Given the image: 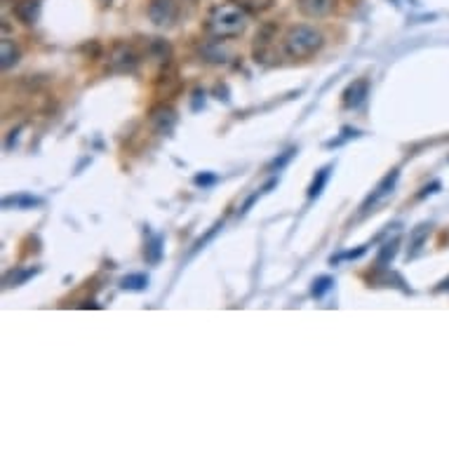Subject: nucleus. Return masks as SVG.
Masks as SVG:
<instances>
[{"instance_id":"obj_21","label":"nucleus","mask_w":449,"mask_h":449,"mask_svg":"<svg viewBox=\"0 0 449 449\" xmlns=\"http://www.w3.org/2000/svg\"><path fill=\"white\" fill-rule=\"evenodd\" d=\"M196 182L198 184H210V182H214V177H198Z\"/></svg>"},{"instance_id":"obj_15","label":"nucleus","mask_w":449,"mask_h":449,"mask_svg":"<svg viewBox=\"0 0 449 449\" xmlns=\"http://www.w3.org/2000/svg\"><path fill=\"white\" fill-rule=\"evenodd\" d=\"M398 238L395 240H391V243H386L384 247H381V252H379V257H377V264L379 266H384V264H388V261H393V257H395V252H398Z\"/></svg>"},{"instance_id":"obj_17","label":"nucleus","mask_w":449,"mask_h":449,"mask_svg":"<svg viewBox=\"0 0 449 449\" xmlns=\"http://www.w3.org/2000/svg\"><path fill=\"white\" fill-rule=\"evenodd\" d=\"M5 207H10V205H19V207H33V205H40V200L38 198H31V196H17V198H8L3 203Z\"/></svg>"},{"instance_id":"obj_18","label":"nucleus","mask_w":449,"mask_h":449,"mask_svg":"<svg viewBox=\"0 0 449 449\" xmlns=\"http://www.w3.org/2000/svg\"><path fill=\"white\" fill-rule=\"evenodd\" d=\"M334 285V280L332 278H318L316 283H313V297H323V294L330 290V287Z\"/></svg>"},{"instance_id":"obj_11","label":"nucleus","mask_w":449,"mask_h":449,"mask_svg":"<svg viewBox=\"0 0 449 449\" xmlns=\"http://www.w3.org/2000/svg\"><path fill=\"white\" fill-rule=\"evenodd\" d=\"M146 55L153 57L160 64H170L172 48H170V43H167V40H163V38H151L149 43H146Z\"/></svg>"},{"instance_id":"obj_13","label":"nucleus","mask_w":449,"mask_h":449,"mask_svg":"<svg viewBox=\"0 0 449 449\" xmlns=\"http://www.w3.org/2000/svg\"><path fill=\"white\" fill-rule=\"evenodd\" d=\"M236 5H240L245 12H254V15H261V12H268L276 5V0H233Z\"/></svg>"},{"instance_id":"obj_7","label":"nucleus","mask_w":449,"mask_h":449,"mask_svg":"<svg viewBox=\"0 0 449 449\" xmlns=\"http://www.w3.org/2000/svg\"><path fill=\"white\" fill-rule=\"evenodd\" d=\"M395 182H398V172H391V174H386L384 179H381L379 182V186L377 189L372 191V196L365 200V205H363V212H370V210H374V207H377L381 200H386L388 196H391L393 193V189H395Z\"/></svg>"},{"instance_id":"obj_12","label":"nucleus","mask_w":449,"mask_h":449,"mask_svg":"<svg viewBox=\"0 0 449 449\" xmlns=\"http://www.w3.org/2000/svg\"><path fill=\"white\" fill-rule=\"evenodd\" d=\"M19 62V48L12 40L5 38L3 43H0V66L3 69H12Z\"/></svg>"},{"instance_id":"obj_3","label":"nucleus","mask_w":449,"mask_h":449,"mask_svg":"<svg viewBox=\"0 0 449 449\" xmlns=\"http://www.w3.org/2000/svg\"><path fill=\"white\" fill-rule=\"evenodd\" d=\"M139 66V55L132 45L116 43L109 55V71L113 73H132Z\"/></svg>"},{"instance_id":"obj_2","label":"nucleus","mask_w":449,"mask_h":449,"mask_svg":"<svg viewBox=\"0 0 449 449\" xmlns=\"http://www.w3.org/2000/svg\"><path fill=\"white\" fill-rule=\"evenodd\" d=\"M325 45V36L320 33L316 26L308 24H297L285 33L283 48L285 55L290 59H308L318 55Z\"/></svg>"},{"instance_id":"obj_16","label":"nucleus","mask_w":449,"mask_h":449,"mask_svg":"<svg viewBox=\"0 0 449 449\" xmlns=\"http://www.w3.org/2000/svg\"><path fill=\"white\" fill-rule=\"evenodd\" d=\"M149 285L146 276H127L123 278V290H144Z\"/></svg>"},{"instance_id":"obj_9","label":"nucleus","mask_w":449,"mask_h":449,"mask_svg":"<svg viewBox=\"0 0 449 449\" xmlns=\"http://www.w3.org/2000/svg\"><path fill=\"white\" fill-rule=\"evenodd\" d=\"M367 92H370V83H367V80H355L353 85L346 87L344 106H346V109H358V106L365 102Z\"/></svg>"},{"instance_id":"obj_8","label":"nucleus","mask_w":449,"mask_h":449,"mask_svg":"<svg viewBox=\"0 0 449 449\" xmlns=\"http://www.w3.org/2000/svg\"><path fill=\"white\" fill-rule=\"evenodd\" d=\"M273 36H276V24H264L257 33V38H254V57H257V62H264L268 48L273 45Z\"/></svg>"},{"instance_id":"obj_4","label":"nucleus","mask_w":449,"mask_h":449,"mask_svg":"<svg viewBox=\"0 0 449 449\" xmlns=\"http://www.w3.org/2000/svg\"><path fill=\"white\" fill-rule=\"evenodd\" d=\"M149 125L156 134H170L177 125V111L167 104H158L153 106L149 113Z\"/></svg>"},{"instance_id":"obj_1","label":"nucleus","mask_w":449,"mask_h":449,"mask_svg":"<svg viewBox=\"0 0 449 449\" xmlns=\"http://www.w3.org/2000/svg\"><path fill=\"white\" fill-rule=\"evenodd\" d=\"M247 29V12L240 5H214L205 17V33L214 40L238 38Z\"/></svg>"},{"instance_id":"obj_19","label":"nucleus","mask_w":449,"mask_h":449,"mask_svg":"<svg viewBox=\"0 0 449 449\" xmlns=\"http://www.w3.org/2000/svg\"><path fill=\"white\" fill-rule=\"evenodd\" d=\"M146 259L149 261H158L160 259V240L156 238L153 243L149 245V252H146Z\"/></svg>"},{"instance_id":"obj_14","label":"nucleus","mask_w":449,"mask_h":449,"mask_svg":"<svg viewBox=\"0 0 449 449\" xmlns=\"http://www.w3.org/2000/svg\"><path fill=\"white\" fill-rule=\"evenodd\" d=\"M327 179H330V167H325V170H320V172H318V177L313 179L311 189H308V198H318L320 193H323V189H325Z\"/></svg>"},{"instance_id":"obj_6","label":"nucleus","mask_w":449,"mask_h":449,"mask_svg":"<svg viewBox=\"0 0 449 449\" xmlns=\"http://www.w3.org/2000/svg\"><path fill=\"white\" fill-rule=\"evenodd\" d=\"M299 12L308 19H323L332 15L337 8V0H297Z\"/></svg>"},{"instance_id":"obj_20","label":"nucleus","mask_w":449,"mask_h":449,"mask_svg":"<svg viewBox=\"0 0 449 449\" xmlns=\"http://www.w3.org/2000/svg\"><path fill=\"white\" fill-rule=\"evenodd\" d=\"M426 233H428V226H419V231L414 233V250H419L421 245H424V238H426Z\"/></svg>"},{"instance_id":"obj_10","label":"nucleus","mask_w":449,"mask_h":449,"mask_svg":"<svg viewBox=\"0 0 449 449\" xmlns=\"http://www.w3.org/2000/svg\"><path fill=\"white\" fill-rule=\"evenodd\" d=\"M15 17L26 26H33L40 19V3L38 0H19L15 5Z\"/></svg>"},{"instance_id":"obj_5","label":"nucleus","mask_w":449,"mask_h":449,"mask_svg":"<svg viewBox=\"0 0 449 449\" xmlns=\"http://www.w3.org/2000/svg\"><path fill=\"white\" fill-rule=\"evenodd\" d=\"M179 15L177 0H151L149 3V19L156 26H172Z\"/></svg>"},{"instance_id":"obj_22","label":"nucleus","mask_w":449,"mask_h":449,"mask_svg":"<svg viewBox=\"0 0 449 449\" xmlns=\"http://www.w3.org/2000/svg\"><path fill=\"white\" fill-rule=\"evenodd\" d=\"M99 3H104V5H109V3H111V0H99Z\"/></svg>"}]
</instances>
